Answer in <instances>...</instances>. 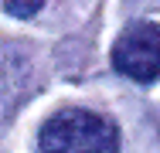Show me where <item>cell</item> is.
Instances as JSON below:
<instances>
[{
	"label": "cell",
	"instance_id": "cell-1",
	"mask_svg": "<svg viewBox=\"0 0 160 153\" xmlns=\"http://www.w3.org/2000/svg\"><path fill=\"white\" fill-rule=\"evenodd\" d=\"M41 153H119L116 122L89 109H62L41 126Z\"/></svg>",
	"mask_w": 160,
	"mask_h": 153
},
{
	"label": "cell",
	"instance_id": "cell-2",
	"mask_svg": "<svg viewBox=\"0 0 160 153\" xmlns=\"http://www.w3.org/2000/svg\"><path fill=\"white\" fill-rule=\"evenodd\" d=\"M112 65L119 75L133 82L160 78V24H150V21L129 24L112 48Z\"/></svg>",
	"mask_w": 160,
	"mask_h": 153
},
{
	"label": "cell",
	"instance_id": "cell-3",
	"mask_svg": "<svg viewBox=\"0 0 160 153\" xmlns=\"http://www.w3.org/2000/svg\"><path fill=\"white\" fill-rule=\"evenodd\" d=\"M31 89V61L17 48H0V122L14 116Z\"/></svg>",
	"mask_w": 160,
	"mask_h": 153
},
{
	"label": "cell",
	"instance_id": "cell-4",
	"mask_svg": "<svg viewBox=\"0 0 160 153\" xmlns=\"http://www.w3.org/2000/svg\"><path fill=\"white\" fill-rule=\"evenodd\" d=\"M44 7V0H3V10L10 14V17H34L38 10Z\"/></svg>",
	"mask_w": 160,
	"mask_h": 153
}]
</instances>
